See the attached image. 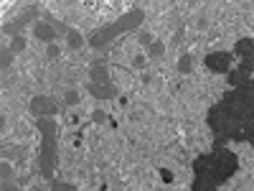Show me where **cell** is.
I'll list each match as a JSON object with an SVG mask.
<instances>
[{"mask_svg": "<svg viewBox=\"0 0 254 191\" xmlns=\"http://www.w3.org/2000/svg\"><path fill=\"white\" fill-rule=\"evenodd\" d=\"M237 168H239L237 153L216 148L214 153H206V156L196 158V163H193L196 179H193L190 191H216L224 181H229L237 174Z\"/></svg>", "mask_w": 254, "mask_h": 191, "instance_id": "1", "label": "cell"}, {"mask_svg": "<svg viewBox=\"0 0 254 191\" xmlns=\"http://www.w3.org/2000/svg\"><path fill=\"white\" fill-rule=\"evenodd\" d=\"M142 20H145V10H142V8H132V10L122 13L117 20H112V23H107V26H102V28L92 31L87 41H89L92 49H104V46H110L115 38H120L122 33L137 31V28L142 26Z\"/></svg>", "mask_w": 254, "mask_h": 191, "instance_id": "2", "label": "cell"}, {"mask_svg": "<svg viewBox=\"0 0 254 191\" xmlns=\"http://www.w3.org/2000/svg\"><path fill=\"white\" fill-rule=\"evenodd\" d=\"M36 130L41 133V151H38V174L49 179L54 176V168L59 161V143H56V120L54 117H38Z\"/></svg>", "mask_w": 254, "mask_h": 191, "instance_id": "3", "label": "cell"}, {"mask_svg": "<svg viewBox=\"0 0 254 191\" xmlns=\"http://www.w3.org/2000/svg\"><path fill=\"white\" fill-rule=\"evenodd\" d=\"M28 110H31V115L36 120L38 117H54L59 112V102L54 97H49V95H36V97H31Z\"/></svg>", "mask_w": 254, "mask_h": 191, "instance_id": "4", "label": "cell"}, {"mask_svg": "<svg viewBox=\"0 0 254 191\" xmlns=\"http://www.w3.org/2000/svg\"><path fill=\"white\" fill-rule=\"evenodd\" d=\"M231 59H234L231 51H214L203 59V64H206V69L214 72V74H229L231 72Z\"/></svg>", "mask_w": 254, "mask_h": 191, "instance_id": "5", "label": "cell"}, {"mask_svg": "<svg viewBox=\"0 0 254 191\" xmlns=\"http://www.w3.org/2000/svg\"><path fill=\"white\" fill-rule=\"evenodd\" d=\"M36 15H38V10L36 8H31V10H26V13H20L15 20H10V23H5L3 26V33L5 36H20V31H23V26H31V23H36Z\"/></svg>", "mask_w": 254, "mask_h": 191, "instance_id": "6", "label": "cell"}, {"mask_svg": "<svg viewBox=\"0 0 254 191\" xmlns=\"http://www.w3.org/2000/svg\"><path fill=\"white\" fill-rule=\"evenodd\" d=\"M31 33L41 41V44H46V46H51L56 41V36H59V31L51 23H46V20H36V23L31 26Z\"/></svg>", "mask_w": 254, "mask_h": 191, "instance_id": "7", "label": "cell"}, {"mask_svg": "<svg viewBox=\"0 0 254 191\" xmlns=\"http://www.w3.org/2000/svg\"><path fill=\"white\" fill-rule=\"evenodd\" d=\"M87 92L94 97V99H115L117 97V87L115 84H87Z\"/></svg>", "mask_w": 254, "mask_h": 191, "instance_id": "8", "label": "cell"}, {"mask_svg": "<svg viewBox=\"0 0 254 191\" xmlns=\"http://www.w3.org/2000/svg\"><path fill=\"white\" fill-rule=\"evenodd\" d=\"M234 54L242 59H254V38H239L234 44Z\"/></svg>", "mask_w": 254, "mask_h": 191, "instance_id": "9", "label": "cell"}, {"mask_svg": "<svg viewBox=\"0 0 254 191\" xmlns=\"http://www.w3.org/2000/svg\"><path fill=\"white\" fill-rule=\"evenodd\" d=\"M89 82H92V84H112L110 69H107V67H92V69H89Z\"/></svg>", "mask_w": 254, "mask_h": 191, "instance_id": "10", "label": "cell"}, {"mask_svg": "<svg viewBox=\"0 0 254 191\" xmlns=\"http://www.w3.org/2000/svg\"><path fill=\"white\" fill-rule=\"evenodd\" d=\"M66 46H69L71 51H79V49L84 46V36H81L76 28H71V31L66 33Z\"/></svg>", "mask_w": 254, "mask_h": 191, "instance_id": "11", "label": "cell"}, {"mask_svg": "<svg viewBox=\"0 0 254 191\" xmlns=\"http://www.w3.org/2000/svg\"><path fill=\"white\" fill-rule=\"evenodd\" d=\"M178 72H181V74H190V72H193V56L183 54V56L178 59Z\"/></svg>", "mask_w": 254, "mask_h": 191, "instance_id": "12", "label": "cell"}, {"mask_svg": "<svg viewBox=\"0 0 254 191\" xmlns=\"http://www.w3.org/2000/svg\"><path fill=\"white\" fill-rule=\"evenodd\" d=\"M13 56H15V54H13L8 46H3V49H0V69H3V72H5V69H10Z\"/></svg>", "mask_w": 254, "mask_h": 191, "instance_id": "13", "label": "cell"}, {"mask_svg": "<svg viewBox=\"0 0 254 191\" xmlns=\"http://www.w3.org/2000/svg\"><path fill=\"white\" fill-rule=\"evenodd\" d=\"M163 54H165V44H163V41H153V44L147 46V56H150V59H160Z\"/></svg>", "mask_w": 254, "mask_h": 191, "instance_id": "14", "label": "cell"}, {"mask_svg": "<svg viewBox=\"0 0 254 191\" xmlns=\"http://www.w3.org/2000/svg\"><path fill=\"white\" fill-rule=\"evenodd\" d=\"M49 191H76V186H74V184H66V181H56V179H51Z\"/></svg>", "mask_w": 254, "mask_h": 191, "instance_id": "15", "label": "cell"}, {"mask_svg": "<svg viewBox=\"0 0 254 191\" xmlns=\"http://www.w3.org/2000/svg\"><path fill=\"white\" fill-rule=\"evenodd\" d=\"M13 54H20L26 49V36H15V38H10V46H8Z\"/></svg>", "mask_w": 254, "mask_h": 191, "instance_id": "16", "label": "cell"}, {"mask_svg": "<svg viewBox=\"0 0 254 191\" xmlns=\"http://www.w3.org/2000/svg\"><path fill=\"white\" fill-rule=\"evenodd\" d=\"M64 104H66V107H74V104H79V92H76V90H69L66 95H64Z\"/></svg>", "mask_w": 254, "mask_h": 191, "instance_id": "17", "label": "cell"}, {"mask_svg": "<svg viewBox=\"0 0 254 191\" xmlns=\"http://www.w3.org/2000/svg\"><path fill=\"white\" fill-rule=\"evenodd\" d=\"M242 140H247V143H254V117L247 122V127H244V133H242Z\"/></svg>", "mask_w": 254, "mask_h": 191, "instance_id": "18", "label": "cell"}, {"mask_svg": "<svg viewBox=\"0 0 254 191\" xmlns=\"http://www.w3.org/2000/svg\"><path fill=\"white\" fill-rule=\"evenodd\" d=\"M0 176H3V181H13V168H10L8 161L0 163Z\"/></svg>", "mask_w": 254, "mask_h": 191, "instance_id": "19", "label": "cell"}, {"mask_svg": "<svg viewBox=\"0 0 254 191\" xmlns=\"http://www.w3.org/2000/svg\"><path fill=\"white\" fill-rule=\"evenodd\" d=\"M59 56H61V49H59L56 44L46 46V59H51V61H54V59H59Z\"/></svg>", "mask_w": 254, "mask_h": 191, "instance_id": "20", "label": "cell"}, {"mask_svg": "<svg viewBox=\"0 0 254 191\" xmlns=\"http://www.w3.org/2000/svg\"><path fill=\"white\" fill-rule=\"evenodd\" d=\"M0 191H20L13 181H3V184H0Z\"/></svg>", "mask_w": 254, "mask_h": 191, "instance_id": "21", "label": "cell"}, {"mask_svg": "<svg viewBox=\"0 0 254 191\" xmlns=\"http://www.w3.org/2000/svg\"><path fill=\"white\" fill-rule=\"evenodd\" d=\"M142 64H145V56L137 54V56H135V67H142Z\"/></svg>", "mask_w": 254, "mask_h": 191, "instance_id": "22", "label": "cell"}, {"mask_svg": "<svg viewBox=\"0 0 254 191\" xmlns=\"http://www.w3.org/2000/svg\"><path fill=\"white\" fill-rule=\"evenodd\" d=\"M94 122H104V112H94Z\"/></svg>", "mask_w": 254, "mask_h": 191, "instance_id": "23", "label": "cell"}, {"mask_svg": "<svg viewBox=\"0 0 254 191\" xmlns=\"http://www.w3.org/2000/svg\"><path fill=\"white\" fill-rule=\"evenodd\" d=\"M31 191H49V189H41V186H36V189H31Z\"/></svg>", "mask_w": 254, "mask_h": 191, "instance_id": "24", "label": "cell"}]
</instances>
